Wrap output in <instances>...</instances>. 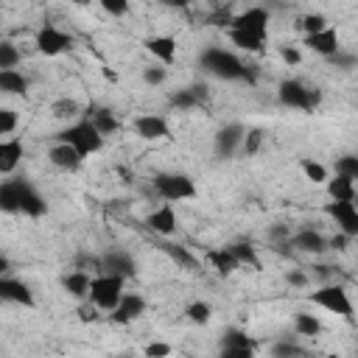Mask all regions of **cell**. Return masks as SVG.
Returning a JSON list of instances; mask_svg holds the SVG:
<instances>
[{"instance_id":"obj_1","label":"cell","mask_w":358,"mask_h":358,"mask_svg":"<svg viewBox=\"0 0 358 358\" xmlns=\"http://www.w3.org/2000/svg\"><path fill=\"white\" fill-rule=\"evenodd\" d=\"M0 213H22L28 218H39L48 213V201L25 176H17L0 182Z\"/></svg>"},{"instance_id":"obj_2","label":"cell","mask_w":358,"mask_h":358,"mask_svg":"<svg viewBox=\"0 0 358 358\" xmlns=\"http://www.w3.org/2000/svg\"><path fill=\"white\" fill-rule=\"evenodd\" d=\"M199 64H201L210 76H215V78H221V81H255L252 73H249V67H246L232 50L218 48V45L204 48L201 56H199Z\"/></svg>"},{"instance_id":"obj_3","label":"cell","mask_w":358,"mask_h":358,"mask_svg":"<svg viewBox=\"0 0 358 358\" xmlns=\"http://www.w3.org/2000/svg\"><path fill=\"white\" fill-rule=\"evenodd\" d=\"M56 140L70 143L84 159L92 157V154H98L103 148V134L90 123V117H78L70 126H64L62 131H56Z\"/></svg>"},{"instance_id":"obj_4","label":"cell","mask_w":358,"mask_h":358,"mask_svg":"<svg viewBox=\"0 0 358 358\" xmlns=\"http://www.w3.org/2000/svg\"><path fill=\"white\" fill-rule=\"evenodd\" d=\"M151 187L154 193L162 199V201H187V199H196V182L193 176L187 173H179V171H159L154 179H151Z\"/></svg>"},{"instance_id":"obj_5","label":"cell","mask_w":358,"mask_h":358,"mask_svg":"<svg viewBox=\"0 0 358 358\" xmlns=\"http://www.w3.org/2000/svg\"><path fill=\"white\" fill-rule=\"evenodd\" d=\"M277 101L288 109H302V112H313L322 103V92L316 87H308L296 78H282L277 84Z\"/></svg>"},{"instance_id":"obj_6","label":"cell","mask_w":358,"mask_h":358,"mask_svg":"<svg viewBox=\"0 0 358 358\" xmlns=\"http://www.w3.org/2000/svg\"><path fill=\"white\" fill-rule=\"evenodd\" d=\"M123 285L126 280L117 277V274H106V271H98L95 277H90V291H87V299L98 308V310H112L123 294Z\"/></svg>"},{"instance_id":"obj_7","label":"cell","mask_w":358,"mask_h":358,"mask_svg":"<svg viewBox=\"0 0 358 358\" xmlns=\"http://www.w3.org/2000/svg\"><path fill=\"white\" fill-rule=\"evenodd\" d=\"M308 299H310L316 308L327 310V313L352 319V302H350V294H347V288L338 285V282H324V285H319L313 294H308Z\"/></svg>"},{"instance_id":"obj_8","label":"cell","mask_w":358,"mask_h":358,"mask_svg":"<svg viewBox=\"0 0 358 358\" xmlns=\"http://www.w3.org/2000/svg\"><path fill=\"white\" fill-rule=\"evenodd\" d=\"M34 45H36V50H39L42 56H59V53H64V50L73 48V36H70L67 31L56 28V25H42V28L36 31Z\"/></svg>"},{"instance_id":"obj_9","label":"cell","mask_w":358,"mask_h":358,"mask_svg":"<svg viewBox=\"0 0 358 358\" xmlns=\"http://www.w3.org/2000/svg\"><path fill=\"white\" fill-rule=\"evenodd\" d=\"M243 134H246V126H243V123H224V126L215 131V140H213L215 157H218V159H232V157L241 151Z\"/></svg>"},{"instance_id":"obj_10","label":"cell","mask_w":358,"mask_h":358,"mask_svg":"<svg viewBox=\"0 0 358 358\" xmlns=\"http://www.w3.org/2000/svg\"><path fill=\"white\" fill-rule=\"evenodd\" d=\"M229 28L255 34V36H260V39H268V11L260 8V6H249L246 11H241V14H235V17L229 20Z\"/></svg>"},{"instance_id":"obj_11","label":"cell","mask_w":358,"mask_h":358,"mask_svg":"<svg viewBox=\"0 0 358 358\" xmlns=\"http://www.w3.org/2000/svg\"><path fill=\"white\" fill-rule=\"evenodd\" d=\"M324 213L338 224V232H344L350 238H358V207H355V201H336V199H330Z\"/></svg>"},{"instance_id":"obj_12","label":"cell","mask_w":358,"mask_h":358,"mask_svg":"<svg viewBox=\"0 0 358 358\" xmlns=\"http://www.w3.org/2000/svg\"><path fill=\"white\" fill-rule=\"evenodd\" d=\"M143 313H145V296L137 294V291H123L120 299H117V305L109 310V316H112L115 324H129V322L140 319Z\"/></svg>"},{"instance_id":"obj_13","label":"cell","mask_w":358,"mask_h":358,"mask_svg":"<svg viewBox=\"0 0 358 358\" xmlns=\"http://www.w3.org/2000/svg\"><path fill=\"white\" fill-rule=\"evenodd\" d=\"M0 302L22 305V308H34V305H36V296H34V291H31L28 282L3 274V277H0Z\"/></svg>"},{"instance_id":"obj_14","label":"cell","mask_w":358,"mask_h":358,"mask_svg":"<svg viewBox=\"0 0 358 358\" xmlns=\"http://www.w3.org/2000/svg\"><path fill=\"white\" fill-rule=\"evenodd\" d=\"M134 131L143 140H168L171 137V123H168L165 115L145 112V115H137L134 117Z\"/></svg>"},{"instance_id":"obj_15","label":"cell","mask_w":358,"mask_h":358,"mask_svg":"<svg viewBox=\"0 0 358 358\" xmlns=\"http://www.w3.org/2000/svg\"><path fill=\"white\" fill-rule=\"evenodd\" d=\"M95 268H98V271H106V274H117V277H123V280H129V277L137 274L134 257H131L129 252H120V249H112V252H106L103 257H98Z\"/></svg>"},{"instance_id":"obj_16","label":"cell","mask_w":358,"mask_h":358,"mask_svg":"<svg viewBox=\"0 0 358 358\" xmlns=\"http://www.w3.org/2000/svg\"><path fill=\"white\" fill-rule=\"evenodd\" d=\"M176 210H173V204L171 201H162L159 207H154L148 215H145V227L151 229V232H157V235H162V238H171L173 232H176Z\"/></svg>"},{"instance_id":"obj_17","label":"cell","mask_w":358,"mask_h":358,"mask_svg":"<svg viewBox=\"0 0 358 358\" xmlns=\"http://www.w3.org/2000/svg\"><path fill=\"white\" fill-rule=\"evenodd\" d=\"M48 159H50V165H53V168L67 171V173L78 171V168H81V162H84V157H81L70 143H62V140H56V143L50 145Z\"/></svg>"},{"instance_id":"obj_18","label":"cell","mask_w":358,"mask_h":358,"mask_svg":"<svg viewBox=\"0 0 358 358\" xmlns=\"http://www.w3.org/2000/svg\"><path fill=\"white\" fill-rule=\"evenodd\" d=\"M288 246H291V249H296V252L322 255V252L327 249V238H324L322 232H316V229L305 227V229H296V232H291V235H288Z\"/></svg>"},{"instance_id":"obj_19","label":"cell","mask_w":358,"mask_h":358,"mask_svg":"<svg viewBox=\"0 0 358 358\" xmlns=\"http://www.w3.org/2000/svg\"><path fill=\"white\" fill-rule=\"evenodd\" d=\"M221 352L229 355V358H249V355L255 352V341H252L243 330L229 327V330L224 333V338H221Z\"/></svg>"},{"instance_id":"obj_20","label":"cell","mask_w":358,"mask_h":358,"mask_svg":"<svg viewBox=\"0 0 358 358\" xmlns=\"http://www.w3.org/2000/svg\"><path fill=\"white\" fill-rule=\"evenodd\" d=\"M22 157H25V145L20 137H0V176L14 173Z\"/></svg>"},{"instance_id":"obj_21","label":"cell","mask_w":358,"mask_h":358,"mask_svg":"<svg viewBox=\"0 0 358 358\" xmlns=\"http://www.w3.org/2000/svg\"><path fill=\"white\" fill-rule=\"evenodd\" d=\"M143 45H145V50L159 62V64H173V59H176V39L171 36V34H154V36H145L143 39Z\"/></svg>"},{"instance_id":"obj_22","label":"cell","mask_w":358,"mask_h":358,"mask_svg":"<svg viewBox=\"0 0 358 358\" xmlns=\"http://www.w3.org/2000/svg\"><path fill=\"white\" fill-rule=\"evenodd\" d=\"M305 45L313 50V53H319V56H333L341 45H338V31L333 28V25H327V28H322V31H313V34H305Z\"/></svg>"},{"instance_id":"obj_23","label":"cell","mask_w":358,"mask_h":358,"mask_svg":"<svg viewBox=\"0 0 358 358\" xmlns=\"http://www.w3.org/2000/svg\"><path fill=\"white\" fill-rule=\"evenodd\" d=\"M201 101H204V87H199V84L182 87V90L171 92V98H168V103H171L173 109H179V112L196 109V106H201Z\"/></svg>"},{"instance_id":"obj_24","label":"cell","mask_w":358,"mask_h":358,"mask_svg":"<svg viewBox=\"0 0 358 358\" xmlns=\"http://www.w3.org/2000/svg\"><path fill=\"white\" fill-rule=\"evenodd\" d=\"M324 187H327V196L336 201H355V179H350V176H341V173L327 176Z\"/></svg>"},{"instance_id":"obj_25","label":"cell","mask_w":358,"mask_h":358,"mask_svg":"<svg viewBox=\"0 0 358 358\" xmlns=\"http://www.w3.org/2000/svg\"><path fill=\"white\" fill-rule=\"evenodd\" d=\"M90 271H84V268H73V271H67L64 277H62V285H64V291L70 294V296H76V299H84L87 296V291H90Z\"/></svg>"},{"instance_id":"obj_26","label":"cell","mask_w":358,"mask_h":358,"mask_svg":"<svg viewBox=\"0 0 358 358\" xmlns=\"http://www.w3.org/2000/svg\"><path fill=\"white\" fill-rule=\"evenodd\" d=\"M87 117H90V123L106 137V134H115L117 129H120V123H117V117L112 115V109H106V106H92L90 112H87Z\"/></svg>"},{"instance_id":"obj_27","label":"cell","mask_w":358,"mask_h":358,"mask_svg":"<svg viewBox=\"0 0 358 358\" xmlns=\"http://www.w3.org/2000/svg\"><path fill=\"white\" fill-rule=\"evenodd\" d=\"M204 260L210 263V268H215V271H218V274H224V277H227V274H232L235 268H241V266H238V260L232 257V252H229L227 246H221V249H210V252L204 255Z\"/></svg>"},{"instance_id":"obj_28","label":"cell","mask_w":358,"mask_h":358,"mask_svg":"<svg viewBox=\"0 0 358 358\" xmlns=\"http://www.w3.org/2000/svg\"><path fill=\"white\" fill-rule=\"evenodd\" d=\"M0 92H6V95H25L28 92V78L17 67L0 70Z\"/></svg>"},{"instance_id":"obj_29","label":"cell","mask_w":358,"mask_h":358,"mask_svg":"<svg viewBox=\"0 0 358 358\" xmlns=\"http://www.w3.org/2000/svg\"><path fill=\"white\" fill-rule=\"evenodd\" d=\"M227 34H229V42L238 45V48L246 50V53H263V50H266V39H260V36H255V34L235 31V28H229Z\"/></svg>"},{"instance_id":"obj_30","label":"cell","mask_w":358,"mask_h":358,"mask_svg":"<svg viewBox=\"0 0 358 358\" xmlns=\"http://www.w3.org/2000/svg\"><path fill=\"white\" fill-rule=\"evenodd\" d=\"M227 249L232 252V257L238 260V266H252V268H257V266H260L257 252H255V246H252L249 241H235V243H229Z\"/></svg>"},{"instance_id":"obj_31","label":"cell","mask_w":358,"mask_h":358,"mask_svg":"<svg viewBox=\"0 0 358 358\" xmlns=\"http://www.w3.org/2000/svg\"><path fill=\"white\" fill-rule=\"evenodd\" d=\"M162 246V252L179 266V268H196L199 266V260L187 252V246H179V243H159Z\"/></svg>"},{"instance_id":"obj_32","label":"cell","mask_w":358,"mask_h":358,"mask_svg":"<svg viewBox=\"0 0 358 358\" xmlns=\"http://www.w3.org/2000/svg\"><path fill=\"white\" fill-rule=\"evenodd\" d=\"M294 333H296V336H319V333H322V322H319V316L299 310V313L294 316Z\"/></svg>"},{"instance_id":"obj_33","label":"cell","mask_w":358,"mask_h":358,"mask_svg":"<svg viewBox=\"0 0 358 358\" xmlns=\"http://www.w3.org/2000/svg\"><path fill=\"white\" fill-rule=\"evenodd\" d=\"M299 171H302L305 179L313 182V185H324V179H327V168H324L322 162H316L313 157H302V159H299Z\"/></svg>"},{"instance_id":"obj_34","label":"cell","mask_w":358,"mask_h":358,"mask_svg":"<svg viewBox=\"0 0 358 358\" xmlns=\"http://www.w3.org/2000/svg\"><path fill=\"white\" fill-rule=\"evenodd\" d=\"M185 316L193 322V324H207L213 319V305L204 302V299H193L187 308H185Z\"/></svg>"},{"instance_id":"obj_35","label":"cell","mask_w":358,"mask_h":358,"mask_svg":"<svg viewBox=\"0 0 358 358\" xmlns=\"http://www.w3.org/2000/svg\"><path fill=\"white\" fill-rule=\"evenodd\" d=\"M78 112H81V106H78V101H73V98H59V101L50 103V115L59 117V120H73Z\"/></svg>"},{"instance_id":"obj_36","label":"cell","mask_w":358,"mask_h":358,"mask_svg":"<svg viewBox=\"0 0 358 358\" xmlns=\"http://www.w3.org/2000/svg\"><path fill=\"white\" fill-rule=\"evenodd\" d=\"M263 140H266L263 129H246V134H243V143H241V154H243V157H255V154L260 151Z\"/></svg>"},{"instance_id":"obj_37","label":"cell","mask_w":358,"mask_h":358,"mask_svg":"<svg viewBox=\"0 0 358 358\" xmlns=\"http://www.w3.org/2000/svg\"><path fill=\"white\" fill-rule=\"evenodd\" d=\"M20 59H22V53H20V48L14 45V42H0V70H8V67H17L20 64Z\"/></svg>"},{"instance_id":"obj_38","label":"cell","mask_w":358,"mask_h":358,"mask_svg":"<svg viewBox=\"0 0 358 358\" xmlns=\"http://www.w3.org/2000/svg\"><path fill=\"white\" fill-rule=\"evenodd\" d=\"M143 81L148 84V87H162L165 81H168V67L165 64H151V67H143Z\"/></svg>"},{"instance_id":"obj_39","label":"cell","mask_w":358,"mask_h":358,"mask_svg":"<svg viewBox=\"0 0 358 358\" xmlns=\"http://www.w3.org/2000/svg\"><path fill=\"white\" fill-rule=\"evenodd\" d=\"M336 173L350 176V179H358V157H355V154L338 157V159H336Z\"/></svg>"},{"instance_id":"obj_40","label":"cell","mask_w":358,"mask_h":358,"mask_svg":"<svg viewBox=\"0 0 358 358\" xmlns=\"http://www.w3.org/2000/svg\"><path fill=\"white\" fill-rule=\"evenodd\" d=\"M305 350L294 341V338H282V341H277L274 347H271V355L274 358H291V355H302Z\"/></svg>"},{"instance_id":"obj_41","label":"cell","mask_w":358,"mask_h":358,"mask_svg":"<svg viewBox=\"0 0 358 358\" xmlns=\"http://www.w3.org/2000/svg\"><path fill=\"white\" fill-rule=\"evenodd\" d=\"M17 123H20L17 112L8 109V106H0V137H3V134H11V131L17 129Z\"/></svg>"},{"instance_id":"obj_42","label":"cell","mask_w":358,"mask_h":358,"mask_svg":"<svg viewBox=\"0 0 358 358\" xmlns=\"http://www.w3.org/2000/svg\"><path fill=\"white\" fill-rule=\"evenodd\" d=\"M327 25H330V22H327L324 14H305V17H302V31H305V34L322 31V28H327Z\"/></svg>"},{"instance_id":"obj_43","label":"cell","mask_w":358,"mask_h":358,"mask_svg":"<svg viewBox=\"0 0 358 358\" xmlns=\"http://www.w3.org/2000/svg\"><path fill=\"white\" fill-rule=\"evenodd\" d=\"M288 235H291V227H285V224H274L268 229V241L274 246H288Z\"/></svg>"},{"instance_id":"obj_44","label":"cell","mask_w":358,"mask_h":358,"mask_svg":"<svg viewBox=\"0 0 358 358\" xmlns=\"http://www.w3.org/2000/svg\"><path fill=\"white\" fill-rule=\"evenodd\" d=\"M98 3H101V8H103L106 14L123 17V14L129 11V3H131V0H98Z\"/></svg>"},{"instance_id":"obj_45","label":"cell","mask_w":358,"mask_h":358,"mask_svg":"<svg viewBox=\"0 0 358 358\" xmlns=\"http://www.w3.org/2000/svg\"><path fill=\"white\" fill-rule=\"evenodd\" d=\"M143 352H145L148 358H165V355H171V344H165V341H151V344L143 347Z\"/></svg>"},{"instance_id":"obj_46","label":"cell","mask_w":358,"mask_h":358,"mask_svg":"<svg viewBox=\"0 0 358 358\" xmlns=\"http://www.w3.org/2000/svg\"><path fill=\"white\" fill-rule=\"evenodd\" d=\"M280 59H282L288 67H294V64L302 62V53H299V48H294V45H282V48H280Z\"/></svg>"},{"instance_id":"obj_47","label":"cell","mask_w":358,"mask_h":358,"mask_svg":"<svg viewBox=\"0 0 358 358\" xmlns=\"http://www.w3.org/2000/svg\"><path fill=\"white\" fill-rule=\"evenodd\" d=\"M327 59H330V62H336L341 70H352V67H355V56H352V53H344L341 48H338L333 56H327Z\"/></svg>"},{"instance_id":"obj_48","label":"cell","mask_w":358,"mask_h":358,"mask_svg":"<svg viewBox=\"0 0 358 358\" xmlns=\"http://www.w3.org/2000/svg\"><path fill=\"white\" fill-rule=\"evenodd\" d=\"M350 243H352V238H350V235H344V232H338V235L327 238V246H330V249H336V252H347V249H350Z\"/></svg>"},{"instance_id":"obj_49","label":"cell","mask_w":358,"mask_h":358,"mask_svg":"<svg viewBox=\"0 0 358 358\" xmlns=\"http://www.w3.org/2000/svg\"><path fill=\"white\" fill-rule=\"evenodd\" d=\"M285 282H288V285H305L308 277H305L302 271H288V274H285Z\"/></svg>"},{"instance_id":"obj_50","label":"cell","mask_w":358,"mask_h":358,"mask_svg":"<svg viewBox=\"0 0 358 358\" xmlns=\"http://www.w3.org/2000/svg\"><path fill=\"white\" fill-rule=\"evenodd\" d=\"M162 6H168V8H187L193 0H159Z\"/></svg>"},{"instance_id":"obj_51","label":"cell","mask_w":358,"mask_h":358,"mask_svg":"<svg viewBox=\"0 0 358 358\" xmlns=\"http://www.w3.org/2000/svg\"><path fill=\"white\" fill-rule=\"evenodd\" d=\"M8 268H11V260L0 252V277H3V274H8Z\"/></svg>"},{"instance_id":"obj_52","label":"cell","mask_w":358,"mask_h":358,"mask_svg":"<svg viewBox=\"0 0 358 358\" xmlns=\"http://www.w3.org/2000/svg\"><path fill=\"white\" fill-rule=\"evenodd\" d=\"M70 3H73V6H87L90 0H70Z\"/></svg>"}]
</instances>
